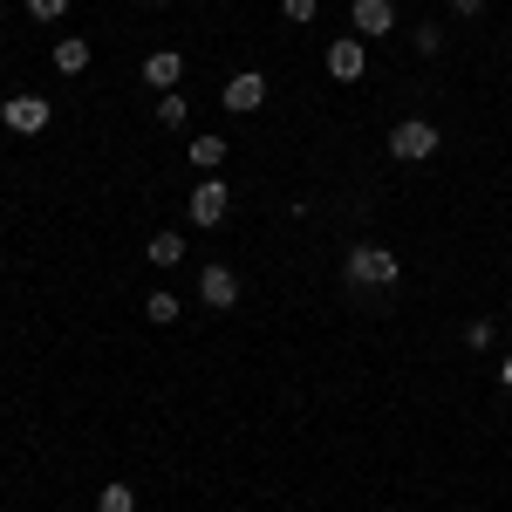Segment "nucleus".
Masks as SVG:
<instances>
[{"mask_svg":"<svg viewBox=\"0 0 512 512\" xmlns=\"http://www.w3.org/2000/svg\"><path fill=\"white\" fill-rule=\"evenodd\" d=\"M349 287H396L403 280V260H396L390 246H349Z\"/></svg>","mask_w":512,"mask_h":512,"instance_id":"f257e3e1","label":"nucleus"},{"mask_svg":"<svg viewBox=\"0 0 512 512\" xmlns=\"http://www.w3.org/2000/svg\"><path fill=\"white\" fill-rule=\"evenodd\" d=\"M390 151H396L403 164H424V158H437V123H431V117H403V123L390 130Z\"/></svg>","mask_w":512,"mask_h":512,"instance_id":"f03ea898","label":"nucleus"},{"mask_svg":"<svg viewBox=\"0 0 512 512\" xmlns=\"http://www.w3.org/2000/svg\"><path fill=\"white\" fill-rule=\"evenodd\" d=\"M48 117H55V110H48V96H28V89L0 103V123H7L14 137H41V130H48Z\"/></svg>","mask_w":512,"mask_h":512,"instance_id":"7ed1b4c3","label":"nucleus"},{"mask_svg":"<svg viewBox=\"0 0 512 512\" xmlns=\"http://www.w3.org/2000/svg\"><path fill=\"white\" fill-rule=\"evenodd\" d=\"M185 212H192V226H226V212H233V185H226V178H205V185L185 198Z\"/></svg>","mask_w":512,"mask_h":512,"instance_id":"20e7f679","label":"nucleus"},{"mask_svg":"<svg viewBox=\"0 0 512 512\" xmlns=\"http://www.w3.org/2000/svg\"><path fill=\"white\" fill-rule=\"evenodd\" d=\"M219 103H226L233 117H253V110L267 103V76H260V69H239V76L226 82V96H219Z\"/></svg>","mask_w":512,"mask_h":512,"instance_id":"39448f33","label":"nucleus"},{"mask_svg":"<svg viewBox=\"0 0 512 512\" xmlns=\"http://www.w3.org/2000/svg\"><path fill=\"white\" fill-rule=\"evenodd\" d=\"M198 301H205V308H239V274L226 260H212V267L198 274Z\"/></svg>","mask_w":512,"mask_h":512,"instance_id":"423d86ee","label":"nucleus"},{"mask_svg":"<svg viewBox=\"0 0 512 512\" xmlns=\"http://www.w3.org/2000/svg\"><path fill=\"white\" fill-rule=\"evenodd\" d=\"M362 69H369V48H362V41H328V76L335 82H362Z\"/></svg>","mask_w":512,"mask_h":512,"instance_id":"0eeeda50","label":"nucleus"},{"mask_svg":"<svg viewBox=\"0 0 512 512\" xmlns=\"http://www.w3.org/2000/svg\"><path fill=\"white\" fill-rule=\"evenodd\" d=\"M349 21H355V35H390V28H396V7H390V0H355Z\"/></svg>","mask_w":512,"mask_h":512,"instance_id":"6e6552de","label":"nucleus"},{"mask_svg":"<svg viewBox=\"0 0 512 512\" xmlns=\"http://www.w3.org/2000/svg\"><path fill=\"white\" fill-rule=\"evenodd\" d=\"M144 82H151V89H178V82H185V55H178V48H158V55L144 62Z\"/></svg>","mask_w":512,"mask_h":512,"instance_id":"1a4fd4ad","label":"nucleus"},{"mask_svg":"<svg viewBox=\"0 0 512 512\" xmlns=\"http://www.w3.org/2000/svg\"><path fill=\"white\" fill-rule=\"evenodd\" d=\"M185 158H192L205 178H219V164L233 158V144H226V137H192V151H185Z\"/></svg>","mask_w":512,"mask_h":512,"instance_id":"9d476101","label":"nucleus"},{"mask_svg":"<svg viewBox=\"0 0 512 512\" xmlns=\"http://www.w3.org/2000/svg\"><path fill=\"white\" fill-rule=\"evenodd\" d=\"M144 260H151V267H185V233H158L144 246Z\"/></svg>","mask_w":512,"mask_h":512,"instance_id":"9b49d317","label":"nucleus"},{"mask_svg":"<svg viewBox=\"0 0 512 512\" xmlns=\"http://www.w3.org/2000/svg\"><path fill=\"white\" fill-rule=\"evenodd\" d=\"M96 512H137V485H130V478H110V485L96 492Z\"/></svg>","mask_w":512,"mask_h":512,"instance_id":"f8f14e48","label":"nucleus"},{"mask_svg":"<svg viewBox=\"0 0 512 512\" xmlns=\"http://www.w3.org/2000/svg\"><path fill=\"white\" fill-rule=\"evenodd\" d=\"M55 69L62 76H82L89 69V41H55Z\"/></svg>","mask_w":512,"mask_h":512,"instance_id":"ddd939ff","label":"nucleus"},{"mask_svg":"<svg viewBox=\"0 0 512 512\" xmlns=\"http://www.w3.org/2000/svg\"><path fill=\"white\" fill-rule=\"evenodd\" d=\"M185 110H192V103H185L178 89H164V96H158V123H164V130H185Z\"/></svg>","mask_w":512,"mask_h":512,"instance_id":"4468645a","label":"nucleus"},{"mask_svg":"<svg viewBox=\"0 0 512 512\" xmlns=\"http://www.w3.org/2000/svg\"><path fill=\"white\" fill-rule=\"evenodd\" d=\"M178 315H185V308H178V294H151V301H144V321H158V328H171Z\"/></svg>","mask_w":512,"mask_h":512,"instance_id":"2eb2a0df","label":"nucleus"},{"mask_svg":"<svg viewBox=\"0 0 512 512\" xmlns=\"http://www.w3.org/2000/svg\"><path fill=\"white\" fill-rule=\"evenodd\" d=\"M315 14H321V0H280V21H287V28H308Z\"/></svg>","mask_w":512,"mask_h":512,"instance_id":"dca6fc26","label":"nucleus"},{"mask_svg":"<svg viewBox=\"0 0 512 512\" xmlns=\"http://www.w3.org/2000/svg\"><path fill=\"white\" fill-rule=\"evenodd\" d=\"M410 48H417V55H437V48H444V28H437V21H424V28L410 35Z\"/></svg>","mask_w":512,"mask_h":512,"instance_id":"f3484780","label":"nucleus"},{"mask_svg":"<svg viewBox=\"0 0 512 512\" xmlns=\"http://www.w3.org/2000/svg\"><path fill=\"white\" fill-rule=\"evenodd\" d=\"M28 14H35V21H62V14H69V0H28Z\"/></svg>","mask_w":512,"mask_h":512,"instance_id":"a211bd4d","label":"nucleus"},{"mask_svg":"<svg viewBox=\"0 0 512 512\" xmlns=\"http://www.w3.org/2000/svg\"><path fill=\"white\" fill-rule=\"evenodd\" d=\"M451 14H465V21H472V14H485V0H451Z\"/></svg>","mask_w":512,"mask_h":512,"instance_id":"6ab92c4d","label":"nucleus"},{"mask_svg":"<svg viewBox=\"0 0 512 512\" xmlns=\"http://www.w3.org/2000/svg\"><path fill=\"white\" fill-rule=\"evenodd\" d=\"M499 383H506V396H512V355H506V362H499Z\"/></svg>","mask_w":512,"mask_h":512,"instance_id":"aec40b11","label":"nucleus"},{"mask_svg":"<svg viewBox=\"0 0 512 512\" xmlns=\"http://www.w3.org/2000/svg\"><path fill=\"white\" fill-rule=\"evenodd\" d=\"M158 7H171V0H158Z\"/></svg>","mask_w":512,"mask_h":512,"instance_id":"412c9836","label":"nucleus"}]
</instances>
